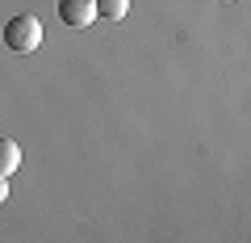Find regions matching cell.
Returning a JSON list of instances; mask_svg holds the SVG:
<instances>
[{
    "instance_id": "1",
    "label": "cell",
    "mask_w": 251,
    "mask_h": 243,
    "mask_svg": "<svg viewBox=\"0 0 251 243\" xmlns=\"http://www.w3.org/2000/svg\"><path fill=\"white\" fill-rule=\"evenodd\" d=\"M4 46L13 54H34L42 46V21L34 13H17V17L4 26Z\"/></svg>"
},
{
    "instance_id": "2",
    "label": "cell",
    "mask_w": 251,
    "mask_h": 243,
    "mask_svg": "<svg viewBox=\"0 0 251 243\" xmlns=\"http://www.w3.org/2000/svg\"><path fill=\"white\" fill-rule=\"evenodd\" d=\"M59 21H67L72 29H84L97 21V4L92 0H59Z\"/></svg>"
},
{
    "instance_id": "3",
    "label": "cell",
    "mask_w": 251,
    "mask_h": 243,
    "mask_svg": "<svg viewBox=\"0 0 251 243\" xmlns=\"http://www.w3.org/2000/svg\"><path fill=\"white\" fill-rule=\"evenodd\" d=\"M17 163H21V147L13 143V138H0V176L9 180L13 172H17Z\"/></svg>"
},
{
    "instance_id": "4",
    "label": "cell",
    "mask_w": 251,
    "mask_h": 243,
    "mask_svg": "<svg viewBox=\"0 0 251 243\" xmlns=\"http://www.w3.org/2000/svg\"><path fill=\"white\" fill-rule=\"evenodd\" d=\"M97 4V21H122L130 13V0H92Z\"/></svg>"
},
{
    "instance_id": "5",
    "label": "cell",
    "mask_w": 251,
    "mask_h": 243,
    "mask_svg": "<svg viewBox=\"0 0 251 243\" xmlns=\"http://www.w3.org/2000/svg\"><path fill=\"white\" fill-rule=\"evenodd\" d=\"M4 197H9V180L0 176V201H4Z\"/></svg>"
},
{
    "instance_id": "6",
    "label": "cell",
    "mask_w": 251,
    "mask_h": 243,
    "mask_svg": "<svg viewBox=\"0 0 251 243\" xmlns=\"http://www.w3.org/2000/svg\"><path fill=\"white\" fill-rule=\"evenodd\" d=\"M222 4H230V0H222Z\"/></svg>"
}]
</instances>
